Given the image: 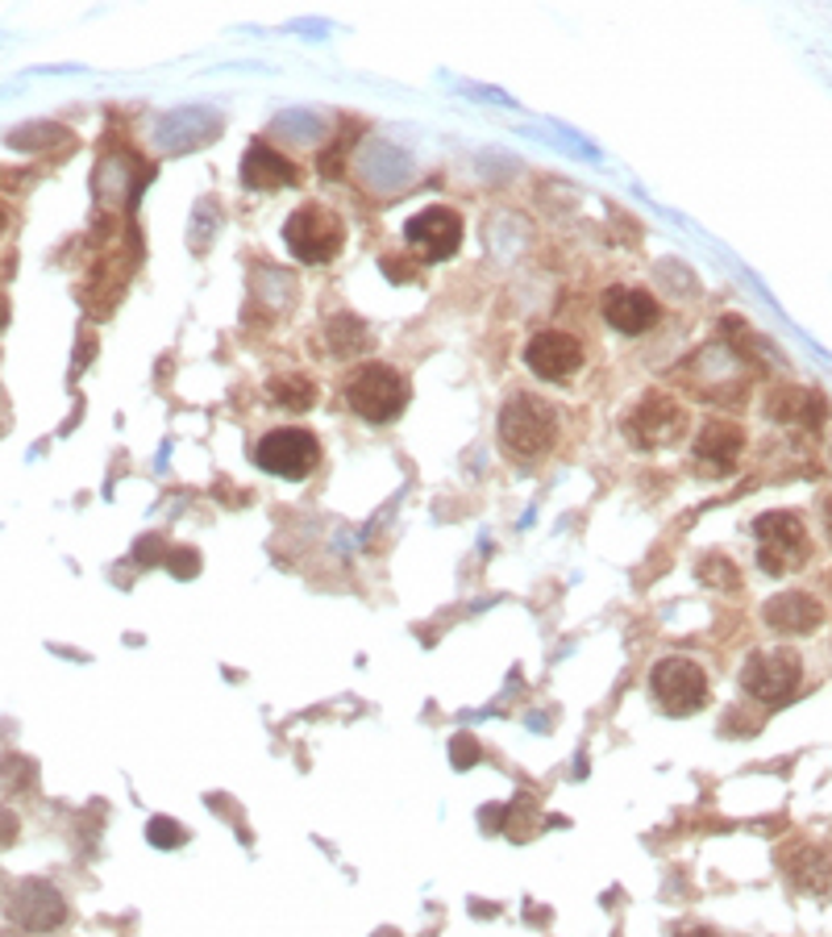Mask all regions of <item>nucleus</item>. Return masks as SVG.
I'll return each instance as SVG.
<instances>
[{
    "label": "nucleus",
    "mask_w": 832,
    "mask_h": 937,
    "mask_svg": "<svg viewBox=\"0 0 832 937\" xmlns=\"http://www.w3.org/2000/svg\"><path fill=\"white\" fill-rule=\"evenodd\" d=\"M800 675H803L800 654L779 646V651H757L745 658V667H741V687H745L754 700H762V704H783V700L800 687Z\"/></svg>",
    "instance_id": "obj_7"
},
{
    "label": "nucleus",
    "mask_w": 832,
    "mask_h": 937,
    "mask_svg": "<svg viewBox=\"0 0 832 937\" xmlns=\"http://www.w3.org/2000/svg\"><path fill=\"white\" fill-rule=\"evenodd\" d=\"M412 388L404 380V371H395L388 363H366L346 380V404L362 421L371 426H388L409 409Z\"/></svg>",
    "instance_id": "obj_2"
},
{
    "label": "nucleus",
    "mask_w": 832,
    "mask_h": 937,
    "mask_svg": "<svg viewBox=\"0 0 832 937\" xmlns=\"http://www.w3.org/2000/svg\"><path fill=\"white\" fill-rule=\"evenodd\" d=\"M9 917L21 929H30V934H50L55 925H63L67 905L63 896H59V888H50L47 879H26L17 888L13 905H9Z\"/></svg>",
    "instance_id": "obj_11"
},
{
    "label": "nucleus",
    "mask_w": 832,
    "mask_h": 937,
    "mask_svg": "<svg viewBox=\"0 0 832 937\" xmlns=\"http://www.w3.org/2000/svg\"><path fill=\"white\" fill-rule=\"evenodd\" d=\"M167 567H172L175 579H192V575L200 572V555H196V550H172V555H167Z\"/></svg>",
    "instance_id": "obj_23"
},
{
    "label": "nucleus",
    "mask_w": 832,
    "mask_h": 937,
    "mask_svg": "<svg viewBox=\"0 0 832 937\" xmlns=\"http://www.w3.org/2000/svg\"><path fill=\"white\" fill-rule=\"evenodd\" d=\"M678 937H721V934H712V929H687V934H678Z\"/></svg>",
    "instance_id": "obj_28"
},
{
    "label": "nucleus",
    "mask_w": 832,
    "mask_h": 937,
    "mask_svg": "<svg viewBox=\"0 0 832 937\" xmlns=\"http://www.w3.org/2000/svg\"><path fill=\"white\" fill-rule=\"evenodd\" d=\"M820 621H824V608L807 592H783L766 601V625L779 634H812Z\"/></svg>",
    "instance_id": "obj_15"
},
{
    "label": "nucleus",
    "mask_w": 832,
    "mask_h": 937,
    "mask_svg": "<svg viewBox=\"0 0 832 937\" xmlns=\"http://www.w3.org/2000/svg\"><path fill=\"white\" fill-rule=\"evenodd\" d=\"M687 433V409L678 400L662 397V392H649V397L637 400V409L628 413L625 421V438L637 450H658V446H671Z\"/></svg>",
    "instance_id": "obj_6"
},
{
    "label": "nucleus",
    "mask_w": 832,
    "mask_h": 937,
    "mask_svg": "<svg viewBox=\"0 0 832 937\" xmlns=\"http://www.w3.org/2000/svg\"><path fill=\"white\" fill-rule=\"evenodd\" d=\"M300 172L292 159H283L280 150H271L267 143H251L246 155H242V184L254 192H271V188H287L296 184Z\"/></svg>",
    "instance_id": "obj_14"
},
{
    "label": "nucleus",
    "mask_w": 832,
    "mask_h": 937,
    "mask_svg": "<svg viewBox=\"0 0 832 937\" xmlns=\"http://www.w3.org/2000/svg\"><path fill=\"white\" fill-rule=\"evenodd\" d=\"M770 417L774 421H800V426H820L824 421V397L807 388H779L770 397Z\"/></svg>",
    "instance_id": "obj_17"
},
{
    "label": "nucleus",
    "mask_w": 832,
    "mask_h": 937,
    "mask_svg": "<svg viewBox=\"0 0 832 937\" xmlns=\"http://www.w3.org/2000/svg\"><path fill=\"white\" fill-rule=\"evenodd\" d=\"M0 771H4V783H9V788H30L33 783V763L30 759H13V754H9V759H4V763H0Z\"/></svg>",
    "instance_id": "obj_22"
},
{
    "label": "nucleus",
    "mask_w": 832,
    "mask_h": 937,
    "mask_svg": "<svg viewBox=\"0 0 832 937\" xmlns=\"http://www.w3.org/2000/svg\"><path fill=\"white\" fill-rule=\"evenodd\" d=\"M741 450H745V438H741V429L733 426V421H707V426L699 429V438H695V462L704 467L707 476L733 471L741 459Z\"/></svg>",
    "instance_id": "obj_13"
},
{
    "label": "nucleus",
    "mask_w": 832,
    "mask_h": 937,
    "mask_svg": "<svg viewBox=\"0 0 832 937\" xmlns=\"http://www.w3.org/2000/svg\"><path fill=\"white\" fill-rule=\"evenodd\" d=\"M558 438V417L534 392H512L500 409V446L512 459H541Z\"/></svg>",
    "instance_id": "obj_1"
},
{
    "label": "nucleus",
    "mask_w": 832,
    "mask_h": 937,
    "mask_svg": "<svg viewBox=\"0 0 832 937\" xmlns=\"http://www.w3.org/2000/svg\"><path fill=\"white\" fill-rule=\"evenodd\" d=\"M404 234H409V242L429 263H441V258H450L462 246V217H458L454 208L433 205L424 208V213H417Z\"/></svg>",
    "instance_id": "obj_10"
},
{
    "label": "nucleus",
    "mask_w": 832,
    "mask_h": 937,
    "mask_svg": "<svg viewBox=\"0 0 832 937\" xmlns=\"http://www.w3.org/2000/svg\"><path fill=\"white\" fill-rule=\"evenodd\" d=\"M375 937H400V934H395V929H379Z\"/></svg>",
    "instance_id": "obj_30"
},
{
    "label": "nucleus",
    "mask_w": 832,
    "mask_h": 937,
    "mask_svg": "<svg viewBox=\"0 0 832 937\" xmlns=\"http://www.w3.org/2000/svg\"><path fill=\"white\" fill-rule=\"evenodd\" d=\"M649 692L671 716H692L704 709L707 700V675L692 658H662L649 671Z\"/></svg>",
    "instance_id": "obj_4"
},
{
    "label": "nucleus",
    "mask_w": 832,
    "mask_h": 937,
    "mask_svg": "<svg viewBox=\"0 0 832 937\" xmlns=\"http://www.w3.org/2000/svg\"><path fill=\"white\" fill-rule=\"evenodd\" d=\"M271 397L280 400L283 409H309L316 388L309 375H283V380H271Z\"/></svg>",
    "instance_id": "obj_19"
},
{
    "label": "nucleus",
    "mask_w": 832,
    "mask_h": 937,
    "mask_svg": "<svg viewBox=\"0 0 832 937\" xmlns=\"http://www.w3.org/2000/svg\"><path fill=\"white\" fill-rule=\"evenodd\" d=\"M699 579H704V584H721V588H737L741 584V575L733 572V563L721 555H707L704 563H699Z\"/></svg>",
    "instance_id": "obj_21"
},
{
    "label": "nucleus",
    "mask_w": 832,
    "mask_h": 937,
    "mask_svg": "<svg viewBox=\"0 0 832 937\" xmlns=\"http://www.w3.org/2000/svg\"><path fill=\"white\" fill-rule=\"evenodd\" d=\"M824 529H829V538H832V496L824 500Z\"/></svg>",
    "instance_id": "obj_27"
},
{
    "label": "nucleus",
    "mask_w": 832,
    "mask_h": 937,
    "mask_svg": "<svg viewBox=\"0 0 832 937\" xmlns=\"http://www.w3.org/2000/svg\"><path fill=\"white\" fill-rule=\"evenodd\" d=\"M258 467L267 476H283V479H304L321 459V446L309 429H271L267 438L254 450Z\"/></svg>",
    "instance_id": "obj_8"
},
{
    "label": "nucleus",
    "mask_w": 832,
    "mask_h": 937,
    "mask_svg": "<svg viewBox=\"0 0 832 937\" xmlns=\"http://www.w3.org/2000/svg\"><path fill=\"white\" fill-rule=\"evenodd\" d=\"M757 538V567L766 575L791 572L807 555V525L795 513H762L754 521Z\"/></svg>",
    "instance_id": "obj_5"
},
{
    "label": "nucleus",
    "mask_w": 832,
    "mask_h": 937,
    "mask_svg": "<svg viewBox=\"0 0 832 937\" xmlns=\"http://www.w3.org/2000/svg\"><path fill=\"white\" fill-rule=\"evenodd\" d=\"M604 321L616 334L637 338L658 321V301L645 287H608L604 292Z\"/></svg>",
    "instance_id": "obj_12"
},
{
    "label": "nucleus",
    "mask_w": 832,
    "mask_h": 937,
    "mask_svg": "<svg viewBox=\"0 0 832 937\" xmlns=\"http://www.w3.org/2000/svg\"><path fill=\"white\" fill-rule=\"evenodd\" d=\"M146 838H150V846H158V850H175L179 842H188V829L175 826L172 817H150Z\"/></svg>",
    "instance_id": "obj_20"
},
{
    "label": "nucleus",
    "mask_w": 832,
    "mask_h": 937,
    "mask_svg": "<svg viewBox=\"0 0 832 937\" xmlns=\"http://www.w3.org/2000/svg\"><path fill=\"white\" fill-rule=\"evenodd\" d=\"M786 879L800 891H829L832 888V855L824 846H795L783 858Z\"/></svg>",
    "instance_id": "obj_16"
},
{
    "label": "nucleus",
    "mask_w": 832,
    "mask_h": 937,
    "mask_svg": "<svg viewBox=\"0 0 832 937\" xmlns=\"http://www.w3.org/2000/svg\"><path fill=\"white\" fill-rule=\"evenodd\" d=\"M167 555H172V550L163 546V538H158V534H146V538L138 541V550H134V558H138V563H163Z\"/></svg>",
    "instance_id": "obj_25"
},
{
    "label": "nucleus",
    "mask_w": 832,
    "mask_h": 937,
    "mask_svg": "<svg viewBox=\"0 0 832 937\" xmlns=\"http://www.w3.org/2000/svg\"><path fill=\"white\" fill-rule=\"evenodd\" d=\"M450 759H454L458 771H467V767L479 759V746H474V738H467V733H458L454 742H450Z\"/></svg>",
    "instance_id": "obj_24"
},
{
    "label": "nucleus",
    "mask_w": 832,
    "mask_h": 937,
    "mask_svg": "<svg viewBox=\"0 0 832 937\" xmlns=\"http://www.w3.org/2000/svg\"><path fill=\"white\" fill-rule=\"evenodd\" d=\"M525 363L541 380H570L583 367V342L575 334H562V330H541V334L529 338Z\"/></svg>",
    "instance_id": "obj_9"
},
{
    "label": "nucleus",
    "mask_w": 832,
    "mask_h": 937,
    "mask_svg": "<svg viewBox=\"0 0 832 937\" xmlns=\"http://www.w3.org/2000/svg\"><path fill=\"white\" fill-rule=\"evenodd\" d=\"M325 338H330V350L337 354V359H354V354H362V350L371 347L366 325H362L359 318H350V313H337V318L330 321Z\"/></svg>",
    "instance_id": "obj_18"
},
{
    "label": "nucleus",
    "mask_w": 832,
    "mask_h": 937,
    "mask_svg": "<svg viewBox=\"0 0 832 937\" xmlns=\"http://www.w3.org/2000/svg\"><path fill=\"white\" fill-rule=\"evenodd\" d=\"M17 838V817L9 809H0V846H9Z\"/></svg>",
    "instance_id": "obj_26"
},
{
    "label": "nucleus",
    "mask_w": 832,
    "mask_h": 937,
    "mask_svg": "<svg viewBox=\"0 0 832 937\" xmlns=\"http://www.w3.org/2000/svg\"><path fill=\"white\" fill-rule=\"evenodd\" d=\"M9 321V304H4V296H0V325Z\"/></svg>",
    "instance_id": "obj_29"
},
{
    "label": "nucleus",
    "mask_w": 832,
    "mask_h": 937,
    "mask_svg": "<svg viewBox=\"0 0 832 937\" xmlns=\"http://www.w3.org/2000/svg\"><path fill=\"white\" fill-rule=\"evenodd\" d=\"M283 238H287V251L300 258V263H330L337 251H342V238H346V225L337 213H330L325 205H300L287 225H283Z\"/></svg>",
    "instance_id": "obj_3"
}]
</instances>
